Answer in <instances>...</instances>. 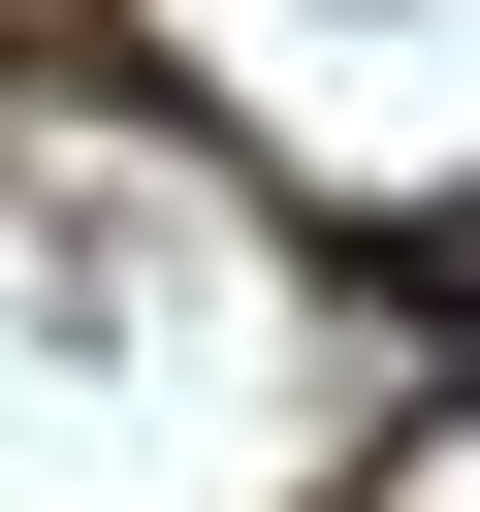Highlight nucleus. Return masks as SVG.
<instances>
[{
	"mask_svg": "<svg viewBox=\"0 0 480 512\" xmlns=\"http://www.w3.org/2000/svg\"><path fill=\"white\" fill-rule=\"evenodd\" d=\"M384 320H416V352H480V192H448V224H384Z\"/></svg>",
	"mask_w": 480,
	"mask_h": 512,
	"instance_id": "nucleus-1",
	"label": "nucleus"
}]
</instances>
